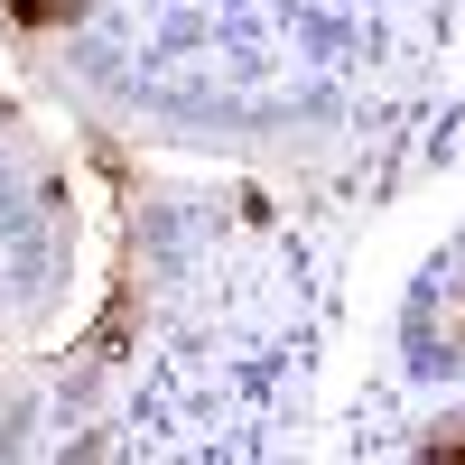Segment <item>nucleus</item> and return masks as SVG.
Masks as SVG:
<instances>
[{
	"mask_svg": "<svg viewBox=\"0 0 465 465\" xmlns=\"http://www.w3.org/2000/svg\"><path fill=\"white\" fill-rule=\"evenodd\" d=\"M401 363H410L419 381L465 372V232L419 270L410 298H401Z\"/></svg>",
	"mask_w": 465,
	"mask_h": 465,
	"instance_id": "nucleus-1",
	"label": "nucleus"
},
{
	"mask_svg": "<svg viewBox=\"0 0 465 465\" xmlns=\"http://www.w3.org/2000/svg\"><path fill=\"white\" fill-rule=\"evenodd\" d=\"M410 456H429V465H465V410H447V419H429V429L410 438Z\"/></svg>",
	"mask_w": 465,
	"mask_h": 465,
	"instance_id": "nucleus-2",
	"label": "nucleus"
}]
</instances>
